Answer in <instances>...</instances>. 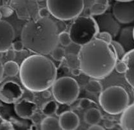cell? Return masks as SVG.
Wrapping results in <instances>:
<instances>
[{"label":"cell","mask_w":134,"mask_h":130,"mask_svg":"<svg viewBox=\"0 0 134 130\" xmlns=\"http://www.w3.org/2000/svg\"><path fill=\"white\" fill-rule=\"evenodd\" d=\"M77 59L83 73L93 79L100 80L108 76L114 71L117 56L111 43L95 38L81 46Z\"/></svg>","instance_id":"6da1fadb"},{"label":"cell","mask_w":134,"mask_h":130,"mask_svg":"<svg viewBox=\"0 0 134 130\" xmlns=\"http://www.w3.org/2000/svg\"><path fill=\"white\" fill-rule=\"evenodd\" d=\"M59 30L55 22L50 18H37L25 24L21 40L32 53L47 55L58 46Z\"/></svg>","instance_id":"7a4b0ae2"},{"label":"cell","mask_w":134,"mask_h":130,"mask_svg":"<svg viewBox=\"0 0 134 130\" xmlns=\"http://www.w3.org/2000/svg\"><path fill=\"white\" fill-rule=\"evenodd\" d=\"M19 78L26 90L42 92L51 87L56 80L58 69L51 60L42 54H33L22 61Z\"/></svg>","instance_id":"3957f363"},{"label":"cell","mask_w":134,"mask_h":130,"mask_svg":"<svg viewBox=\"0 0 134 130\" xmlns=\"http://www.w3.org/2000/svg\"><path fill=\"white\" fill-rule=\"evenodd\" d=\"M99 102L106 113L116 115L122 113L128 107L130 97L128 92L122 87L111 86L100 92Z\"/></svg>","instance_id":"277c9868"},{"label":"cell","mask_w":134,"mask_h":130,"mask_svg":"<svg viewBox=\"0 0 134 130\" xmlns=\"http://www.w3.org/2000/svg\"><path fill=\"white\" fill-rule=\"evenodd\" d=\"M99 28L92 16H78L74 19L69 30L72 41L83 46L95 38Z\"/></svg>","instance_id":"5b68a950"},{"label":"cell","mask_w":134,"mask_h":130,"mask_svg":"<svg viewBox=\"0 0 134 130\" xmlns=\"http://www.w3.org/2000/svg\"><path fill=\"white\" fill-rule=\"evenodd\" d=\"M50 14L58 20L74 19L81 14L85 7L84 0H46Z\"/></svg>","instance_id":"8992f818"},{"label":"cell","mask_w":134,"mask_h":130,"mask_svg":"<svg viewBox=\"0 0 134 130\" xmlns=\"http://www.w3.org/2000/svg\"><path fill=\"white\" fill-rule=\"evenodd\" d=\"M79 93V84L74 78L70 76L55 80L52 86V94L59 104H72L77 99Z\"/></svg>","instance_id":"52a82bcc"},{"label":"cell","mask_w":134,"mask_h":130,"mask_svg":"<svg viewBox=\"0 0 134 130\" xmlns=\"http://www.w3.org/2000/svg\"><path fill=\"white\" fill-rule=\"evenodd\" d=\"M10 6L20 19L30 21L39 16L40 6L37 0H11Z\"/></svg>","instance_id":"ba28073f"},{"label":"cell","mask_w":134,"mask_h":130,"mask_svg":"<svg viewBox=\"0 0 134 130\" xmlns=\"http://www.w3.org/2000/svg\"><path fill=\"white\" fill-rule=\"evenodd\" d=\"M112 14L119 23L130 24L134 22V0L116 1L112 6Z\"/></svg>","instance_id":"9c48e42d"},{"label":"cell","mask_w":134,"mask_h":130,"mask_svg":"<svg viewBox=\"0 0 134 130\" xmlns=\"http://www.w3.org/2000/svg\"><path fill=\"white\" fill-rule=\"evenodd\" d=\"M96 20L99 28V31L108 32L113 38L118 36L120 32L119 23L111 12H104L100 15L92 16Z\"/></svg>","instance_id":"30bf717a"},{"label":"cell","mask_w":134,"mask_h":130,"mask_svg":"<svg viewBox=\"0 0 134 130\" xmlns=\"http://www.w3.org/2000/svg\"><path fill=\"white\" fill-rule=\"evenodd\" d=\"M23 93L24 90L18 84L8 81L0 86V100L7 104L16 102L23 96Z\"/></svg>","instance_id":"8fae6325"},{"label":"cell","mask_w":134,"mask_h":130,"mask_svg":"<svg viewBox=\"0 0 134 130\" xmlns=\"http://www.w3.org/2000/svg\"><path fill=\"white\" fill-rule=\"evenodd\" d=\"M15 38V32L10 23L0 19V53H5L12 47Z\"/></svg>","instance_id":"7c38bea8"},{"label":"cell","mask_w":134,"mask_h":130,"mask_svg":"<svg viewBox=\"0 0 134 130\" xmlns=\"http://www.w3.org/2000/svg\"><path fill=\"white\" fill-rule=\"evenodd\" d=\"M37 110V105L32 100L23 98L18 100L14 104V111L16 114L23 119L30 118Z\"/></svg>","instance_id":"4fadbf2b"},{"label":"cell","mask_w":134,"mask_h":130,"mask_svg":"<svg viewBox=\"0 0 134 130\" xmlns=\"http://www.w3.org/2000/svg\"><path fill=\"white\" fill-rule=\"evenodd\" d=\"M59 122L61 129L63 130H75L77 129L80 124L79 116L71 110L60 115Z\"/></svg>","instance_id":"5bb4252c"},{"label":"cell","mask_w":134,"mask_h":130,"mask_svg":"<svg viewBox=\"0 0 134 130\" xmlns=\"http://www.w3.org/2000/svg\"><path fill=\"white\" fill-rule=\"evenodd\" d=\"M121 60L127 65V70L125 73L126 80L134 89V49L126 52Z\"/></svg>","instance_id":"9a60e30c"},{"label":"cell","mask_w":134,"mask_h":130,"mask_svg":"<svg viewBox=\"0 0 134 130\" xmlns=\"http://www.w3.org/2000/svg\"><path fill=\"white\" fill-rule=\"evenodd\" d=\"M133 27H126L119 33L118 42L122 45L126 52L134 49V39L133 35Z\"/></svg>","instance_id":"2e32d148"},{"label":"cell","mask_w":134,"mask_h":130,"mask_svg":"<svg viewBox=\"0 0 134 130\" xmlns=\"http://www.w3.org/2000/svg\"><path fill=\"white\" fill-rule=\"evenodd\" d=\"M120 125L122 129L134 130V103L128 105L122 113Z\"/></svg>","instance_id":"e0dca14e"},{"label":"cell","mask_w":134,"mask_h":130,"mask_svg":"<svg viewBox=\"0 0 134 130\" xmlns=\"http://www.w3.org/2000/svg\"><path fill=\"white\" fill-rule=\"evenodd\" d=\"M102 119V114L98 109L92 107L88 109L84 115V120L89 125L99 124Z\"/></svg>","instance_id":"ac0fdd59"},{"label":"cell","mask_w":134,"mask_h":130,"mask_svg":"<svg viewBox=\"0 0 134 130\" xmlns=\"http://www.w3.org/2000/svg\"><path fill=\"white\" fill-rule=\"evenodd\" d=\"M41 129L43 130L61 129L59 120L52 116H47L41 122Z\"/></svg>","instance_id":"d6986e66"},{"label":"cell","mask_w":134,"mask_h":130,"mask_svg":"<svg viewBox=\"0 0 134 130\" xmlns=\"http://www.w3.org/2000/svg\"><path fill=\"white\" fill-rule=\"evenodd\" d=\"M4 75L9 77L16 76L19 72V66L16 61L9 60L3 64Z\"/></svg>","instance_id":"ffe728a7"},{"label":"cell","mask_w":134,"mask_h":130,"mask_svg":"<svg viewBox=\"0 0 134 130\" xmlns=\"http://www.w3.org/2000/svg\"><path fill=\"white\" fill-rule=\"evenodd\" d=\"M86 91L91 93H99L103 90V87L100 82L97 79L90 80L85 86Z\"/></svg>","instance_id":"44dd1931"},{"label":"cell","mask_w":134,"mask_h":130,"mask_svg":"<svg viewBox=\"0 0 134 130\" xmlns=\"http://www.w3.org/2000/svg\"><path fill=\"white\" fill-rule=\"evenodd\" d=\"M58 104L55 100H50L43 105L42 107V113L45 116H52L55 114Z\"/></svg>","instance_id":"7402d4cb"},{"label":"cell","mask_w":134,"mask_h":130,"mask_svg":"<svg viewBox=\"0 0 134 130\" xmlns=\"http://www.w3.org/2000/svg\"><path fill=\"white\" fill-rule=\"evenodd\" d=\"M108 7L109 6L94 2L89 8V9H90L91 16H97V15H100L104 13Z\"/></svg>","instance_id":"603a6c76"},{"label":"cell","mask_w":134,"mask_h":130,"mask_svg":"<svg viewBox=\"0 0 134 130\" xmlns=\"http://www.w3.org/2000/svg\"><path fill=\"white\" fill-rule=\"evenodd\" d=\"M50 55L54 60L61 61L63 60L65 57V50L63 47L57 46L51 51Z\"/></svg>","instance_id":"cb8c5ba5"},{"label":"cell","mask_w":134,"mask_h":130,"mask_svg":"<svg viewBox=\"0 0 134 130\" xmlns=\"http://www.w3.org/2000/svg\"><path fill=\"white\" fill-rule=\"evenodd\" d=\"M58 40L59 43L64 47H68L72 42L69 33L66 31H62L59 33Z\"/></svg>","instance_id":"d4e9b609"},{"label":"cell","mask_w":134,"mask_h":130,"mask_svg":"<svg viewBox=\"0 0 134 130\" xmlns=\"http://www.w3.org/2000/svg\"><path fill=\"white\" fill-rule=\"evenodd\" d=\"M110 43H111L113 45V46L115 48V51H116L117 60H121V58H122V56L125 55V54L126 53V51L125 49H124V47H122L121 43L118 42L117 41H115V40H112Z\"/></svg>","instance_id":"484cf974"},{"label":"cell","mask_w":134,"mask_h":130,"mask_svg":"<svg viewBox=\"0 0 134 130\" xmlns=\"http://www.w3.org/2000/svg\"><path fill=\"white\" fill-rule=\"evenodd\" d=\"M95 38H96L103 40V41H105V42L108 43H111V41H112V39H113L111 35L109 33H108V32H105V31L99 32Z\"/></svg>","instance_id":"4316f807"},{"label":"cell","mask_w":134,"mask_h":130,"mask_svg":"<svg viewBox=\"0 0 134 130\" xmlns=\"http://www.w3.org/2000/svg\"><path fill=\"white\" fill-rule=\"evenodd\" d=\"M114 69L118 73L125 74L127 70V65L125 61L119 60L117 61Z\"/></svg>","instance_id":"83f0119b"},{"label":"cell","mask_w":134,"mask_h":130,"mask_svg":"<svg viewBox=\"0 0 134 130\" xmlns=\"http://www.w3.org/2000/svg\"><path fill=\"white\" fill-rule=\"evenodd\" d=\"M0 12L2 14L3 18H8L13 14L14 11L10 5H5L0 7Z\"/></svg>","instance_id":"f1b7e54d"},{"label":"cell","mask_w":134,"mask_h":130,"mask_svg":"<svg viewBox=\"0 0 134 130\" xmlns=\"http://www.w3.org/2000/svg\"><path fill=\"white\" fill-rule=\"evenodd\" d=\"M92 103H93V101L91 100L86 98H84L81 99L80 101L79 102V107L82 110H87L88 107L91 106Z\"/></svg>","instance_id":"f546056e"},{"label":"cell","mask_w":134,"mask_h":130,"mask_svg":"<svg viewBox=\"0 0 134 130\" xmlns=\"http://www.w3.org/2000/svg\"><path fill=\"white\" fill-rule=\"evenodd\" d=\"M71 106L70 104H60L58 106V108H57L56 113L55 114L59 117L60 115L62 114L63 113L65 112V111H68V110H71Z\"/></svg>","instance_id":"4dcf8cb0"},{"label":"cell","mask_w":134,"mask_h":130,"mask_svg":"<svg viewBox=\"0 0 134 130\" xmlns=\"http://www.w3.org/2000/svg\"><path fill=\"white\" fill-rule=\"evenodd\" d=\"M11 47L14 51H16V52H20V51H23V49L25 48V46L21 40H16V41H13Z\"/></svg>","instance_id":"1f68e13d"},{"label":"cell","mask_w":134,"mask_h":130,"mask_svg":"<svg viewBox=\"0 0 134 130\" xmlns=\"http://www.w3.org/2000/svg\"><path fill=\"white\" fill-rule=\"evenodd\" d=\"M50 12L47 7H43L39 9L38 16L40 18H49L50 16Z\"/></svg>","instance_id":"d6a6232c"},{"label":"cell","mask_w":134,"mask_h":130,"mask_svg":"<svg viewBox=\"0 0 134 130\" xmlns=\"http://www.w3.org/2000/svg\"><path fill=\"white\" fill-rule=\"evenodd\" d=\"M0 129H13V126L8 121H3L0 124Z\"/></svg>","instance_id":"836d02e7"},{"label":"cell","mask_w":134,"mask_h":130,"mask_svg":"<svg viewBox=\"0 0 134 130\" xmlns=\"http://www.w3.org/2000/svg\"><path fill=\"white\" fill-rule=\"evenodd\" d=\"M31 120L32 121V122L34 124H38V123L41 122L42 121V118H41V116L40 115L39 113H37L36 112L34 113V114L30 117Z\"/></svg>","instance_id":"e575fe53"},{"label":"cell","mask_w":134,"mask_h":130,"mask_svg":"<svg viewBox=\"0 0 134 130\" xmlns=\"http://www.w3.org/2000/svg\"><path fill=\"white\" fill-rule=\"evenodd\" d=\"M6 56L10 60H13L16 58V53H15V51L13 49H8V51H6Z\"/></svg>","instance_id":"d590c367"},{"label":"cell","mask_w":134,"mask_h":130,"mask_svg":"<svg viewBox=\"0 0 134 130\" xmlns=\"http://www.w3.org/2000/svg\"><path fill=\"white\" fill-rule=\"evenodd\" d=\"M71 73H72L74 76H79V75L82 73V71L79 67V68L74 67V68H72V69H71Z\"/></svg>","instance_id":"8d00e7d4"},{"label":"cell","mask_w":134,"mask_h":130,"mask_svg":"<svg viewBox=\"0 0 134 130\" xmlns=\"http://www.w3.org/2000/svg\"><path fill=\"white\" fill-rule=\"evenodd\" d=\"M89 130H104V127L102 126L99 125L98 124H93V125H90V126L88 128Z\"/></svg>","instance_id":"74e56055"},{"label":"cell","mask_w":134,"mask_h":130,"mask_svg":"<svg viewBox=\"0 0 134 130\" xmlns=\"http://www.w3.org/2000/svg\"><path fill=\"white\" fill-rule=\"evenodd\" d=\"M51 96H52V93L50 91H48V89L42 91V96H43L44 98H49Z\"/></svg>","instance_id":"f35d334b"},{"label":"cell","mask_w":134,"mask_h":130,"mask_svg":"<svg viewBox=\"0 0 134 130\" xmlns=\"http://www.w3.org/2000/svg\"><path fill=\"white\" fill-rule=\"evenodd\" d=\"M3 76H4L3 64H2L1 60H0V83L2 82L3 79Z\"/></svg>","instance_id":"ab89813d"},{"label":"cell","mask_w":134,"mask_h":130,"mask_svg":"<svg viewBox=\"0 0 134 130\" xmlns=\"http://www.w3.org/2000/svg\"><path fill=\"white\" fill-rule=\"evenodd\" d=\"M94 2L97 3L103 4V5L109 6V1L108 0H94Z\"/></svg>","instance_id":"60d3db41"},{"label":"cell","mask_w":134,"mask_h":130,"mask_svg":"<svg viewBox=\"0 0 134 130\" xmlns=\"http://www.w3.org/2000/svg\"><path fill=\"white\" fill-rule=\"evenodd\" d=\"M11 0H0V7L5 5H10Z\"/></svg>","instance_id":"b9f144b4"},{"label":"cell","mask_w":134,"mask_h":130,"mask_svg":"<svg viewBox=\"0 0 134 130\" xmlns=\"http://www.w3.org/2000/svg\"><path fill=\"white\" fill-rule=\"evenodd\" d=\"M115 1H131V0H115Z\"/></svg>","instance_id":"7bdbcfd3"},{"label":"cell","mask_w":134,"mask_h":130,"mask_svg":"<svg viewBox=\"0 0 134 130\" xmlns=\"http://www.w3.org/2000/svg\"><path fill=\"white\" fill-rule=\"evenodd\" d=\"M2 14H1V13L0 12V19H1V18H2Z\"/></svg>","instance_id":"ee69618b"},{"label":"cell","mask_w":134,"mask_h":130,"mask_svg":"<svg viewBox=\"0 0 134 130\" xmlns=\"http://www.w3.org/2000/svg\"><path fill=\"white\" fill-rule=\"evenodd\" d=\"M133 39H134V27L133 28Z\"/></svg>","instance_id":"f6af8a7d"},{"label":"cell","mask_w":134,"mask_h":130,"mask_svg":"<svg viewBox=\"0 0 134 130\" xmlns=\"http://www.w3.org/2000/svg\"><path fill=\"white\" fill-rule=\"evenodd\" d=\"M40 1H44V0H40Z\"/></svg>","instance_id":"bcb514c9"}]
</instances>
